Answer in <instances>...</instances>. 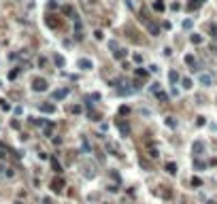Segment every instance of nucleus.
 Instances as JSON below:
<instances>
[{"mask_svg": "<svg viewBox=\"0 0 217 204\" xmlns=\"http://www.w3.org/2000/svg\"><path fill=\"white\" fill-rule=\"evenodd\" d=\"M198 81H200V85H204V87H211V85H213V74L211 72H200Z\"/></svg>", "mask_w": 217, "mask_h": 204, "instance_id": "obj_1", "label": "nucleus"}, {"mask_svg": "<svg viewBox=\"0 0 217 204\" xmlns=\"http://www.w3.org/2000/svg\"><path fill=\"white\" fill-rule=\"evenodd\" d=\"M115 126H117V130L121 132V136H130V126H128V121L117 119V121H115Z\"/></svg>", "mask_w": 217, "mask_h": 204, "instance_id": "obj_2", "label": "nucleus"}, {"mask_svg": "<svg viewBox=\"0 0 217 204\" xmlns=\"http://www.w3.org/2000/svg\"><path fill=\"white\" fill-rule=\"evenodd\" d=\"M32 89H34V92H45L47 89V81L45 79H34V81H32Z\"/></svg>", "mask_w": 217, "mask_h": 204, "instance_id": "obj_3", "label": "nucleus"}, {"mask_svg": "<svg viewBox=\"0 0 217 204\" xmlns=\"http://www.w3.org/2000/svg\"><path fill=\"white\" fill-rule=\"evenodd\" d=\"M62 187H64V179H60V176H58V179H53V183H51V189L53 191H58V194H60Z\"/></svg>", "mask_w": 217, "mask_h": 204, "instance_id": "obj_4", "label": "nucleus"}, {"mask_svg": "<svg viewBox=\"0 0 217 204\" xmlns=\"http://www.w3.org/2000/svg\"><path fill=\"white\" fill-rule=\"evenodd\" d=\"M185 64L192 68V70H196V57H194L192 53H187V55H185Z\"/></svg>", "mask_w": 217, "mask_h": 204, "instance_id": "obj_5", "label": "nucleus"}, {"mask_svg": "<svg viewBox=\"0 0 217 204\" xmlns=\"http://www.w3.org/2000/svg\"><path fill=\"white\" fill-rule=\"evenodd\" d=\"M79 66L83 68V70H90L94 64H92V60H87V57H83V60H79Z\"/></svg>", "mask_w": 217, "mask_h": 204, "instance_id": "obj_6", "label": "nucleus"}, {"mask_svg": "<svg viewBox=\"0 0 217 204\" xmlns=\"http://www.w3.org/2000/svg\"><path fill=\"white\" fill-rule=\"evenodd\" d=\"M166 172L168 174H177V164L175 162H168L166 164Z\"/></svg>", "mask_w": 217, "mask_h": 204, "instance_id": "obj_7", "label": "nucleus"}, {"mask_svg": "<svg viewBox=\"0 0 217 204\" xmlns=\"http://www.w3.org/2000/svg\"><path fill=\"white\" fill-rule=\"evenodd\" d=\"M200 4H204V0H192V2L187 4V11H194V9H198Z\"/></svg>", "mask_w": 217, "mask_h": 204, "instance_id": "obj_8", "label": "nucleus"}, {"mask_svg": "<svg viewBox=\"0 0 217 204\" xmlns=\"http://www.w3.org/2000/svg\"><path fill=\"white\" fill-rule=\"evenodd\" d=\"M164 9H166V4L162 2V0H155V2H153V11H158V13H162Z\"/></svg>", "mask_w": 217, "mask_h": 204, "instance_id": "obj_9", "label": "nucleus"}, {"mask_svg": "<svg viewBox=\"0 0 217 204\" xmlns=\"http://www.w3.org/2000/svg\"><path fill=\"white\" fill-rule=\"evenodd\" d=\"M66 94H68V89H58V92L53 94V98H56V100H62V98H66Z\"/></svg>", "mask_w": 217, "mask_h": 204, "instance_id": "obj_10", "label": "nucleus"}, {"mask_svg": "<svg viewBox=\"0 0 217 204\" xmlns=\"http://www.w3.org/2000/svg\"><path fill=\"white\" fill-rule=\"evenodd\" d=\"M181 87H183V89H192V79L183 77V79H181Z\"/></svg>", "mask_w": 217, "mask_h": 204, "instance_id": "obj_11", "label": "nucleus"}, {"mask_svg": "<svg viewBox=\"0 0 217 204\" xmlns=\"http://www.w3.org/2000/svg\"><path fill=\"white\" fill-rule=\"evenodd\" d=\"M87 115H90L92 121H98V119H100V113H96L94 109H87Z\"/></svg>", "mask_w": 217, "mask_h": 204, "instance_id": "obj_12", "label": "nucleus"}, {"mask_svg": "<svg viewBox=\"0 0 217 204\" xmlns=\"http://www.w3.org/2000/svg\"><path fill=\"white\" fill-rule=\"evenodd\" d=\"M134 74L138 79H147V70H143V68H134Z\"/></svg>", "mask_w": 217, "mask_h": 204, "instance_id": "obj_13", "label": "nucleus"}, {"mask_svg": "<svg viewBox=\"0 0 217 204\" xmlns=\"http://www.w3.org/2000/svg\"><path fill=\"white\" fill-rule=\"evenodd\" d=\"M47 24H49L51 28H58V26H60V21H58V19H53V15H47Z\"/></svg>", "mask_w": 217, "mask_h": 204, "instance_id": "obj_14", "label": "nucleus"}, {"mask_svg": "<svg viewBox=\"0 0 217 204\" xmlns=\"http://www.w3.org/2000/svg\"><path fill=\"white\" fill-rule=\"evenodd\" d=\"M41 111L43 113H53V111H56V106H53V104H41Z\"/></svg>", "mask_w": 217, "mask_h": 204, "instance_id": "obj_15", "label": "nucleus"}, {"mask_svg": "<svg viewBox=\"0 0 217 204\" xmlns=\"http://www.w3.org/2000/svg\"><path fill=\"white\" fill-rule=\"evenodd\" d=\"M168 79H170V83H177V81H179V72L170 70V72H168Z\"/></svg>", "mask_w": 217, "mask_h": 204, "instance_id": "obj_16", "label": "nucleus"}, {"mask_svg": "<svg viewBox=\"0 0 217 204\" xmlns=\"http://www.w3.org/2000/svg\"><path fill=\"white\" fill-rule=\"evenodd\" d=\"M113 55H115L117 60H123V57H126V51H123V49H117V51H113Z\"/></svg>", "mask_w": 217, "mask_h": 204, "instance_id": "obj_17", "label": "nucleus"}, {"mask_svg": "<svg viewBox=\"0 0 217 204\" xmlns=\"http://www.w3.org/2000/svg\"><path fill=\"white\" fill-rule=\"evenodd\" d=\"M51 164H53V168H56V172H62V166L58 164V159H56V157H51Z\"/></svg>", "mask_w": 217, "mask_h": 204, "instance_id": "obj_18", "label": "nucleus"}, {"mask_svg": "<svg viewBox=\"0 0 217 204\" xmlns=\"http://www.w3.org/2000/svg\"><path fill=\"white\" fill-rule=\"evenodd\" d=\"M81 145H83V149H85L87 153L92 151V147H90V143H87V138H85V136H83V141H81Z\"/></svg>", "mask_w": 217, "mask_h": 204, "instance_id": "obj_19", "label": "nucleus"}, {"mask_svg": "<svg viewBox=\"0 0 217 204\" xmlns=\"http://www.w3.org/2000/svg\"><path fill=\"white\" fill-rule=\"evenodd\" d=\"M53 60H56L58 66H64V57H62V55H53Z\"/></svg>", "mask_w": 217, "mask_h": 204, "instance_id": "obj_20", "label": "nucleus"}, {"mask_svg": "<svg viewBox=\"0 0 217 204\" xmlns=\"http://www.w3.org/2000/svg\"><path fill=\"white\" fill-rule=\"evenodd\" d=\"M200 41H202L200 34H192V43H194V45H200Z\"/></svg>", "mask_w": 217, "mask_h": 204, "instance_id": "obj_21", "label": "nucleus"}, {"mask_svg": "<svg viewBox=\"0 0 217 204\" xmlns=\"http://www.w3.org/2000/svg\"><path fill=\"white\" fill-rule=\"evenodd\" d=\"M155 96H158V100H168V94H164V92H162V89H160V92L155 94Z\"/></svg>", "mask_w": 217, "mask_h": 204, "instance_id": "obj_22", "label": "nucleus"}, {"mask_svg": "<svg viewBox=\"0 0 217 204\" xmlns=\"http://www.w3.org/2000/svg\"><path fill=\"white\" fill-rule=\"evenodd\" d=\"M151 92L158 94V92H160V83H151Z\"/></svg>", "mask_w": 217, "mask_h": 204, "instance_id": "obj_23", "label": "nucleus"}, {"mask_svg": "<svg viewBox=\"0 0 217 204\" xmlns=\"http://www.w3.org/2000/svg\"><path fill=\"white\" fill-rule=\"evenodd\" d=\"M94 36H96V39H98V41H102V39H104V34H102V30H96V32H94Z\"/></svg>", "mask_w": 217, "mask_h": 204, "instance_id": "obj_24", "label": "nucleus"}, {"mask_svg": "<svg viewBox=\"0 0 217 204\" xmlns=\"http://www.w3.org/2000/svg\"><path fill=\"white\" fill-rule=\"evenodd\" d=\"M0 106H2V109H4V111H9V109H11V104H9V102H7V100H2V102H0Z\"/></svg>", "mask_w": 217, "mask_h": 204, "instance_id": "obj_25", "label": "nucleus"}, {"mask_svg": "<svg viewBox=\"0 0 217 204\" xmlns=\"http://www.w3.org/2000/svg\"><path fill=\"white\" fill-rule=\"evenodd\" d=\"M166 126H170V128H175V119H172V117H168V119H166Z\"/></svg>", "mask_w": 217, "mask_h": 204, "instance_id": "obj_26", "label": "nucleus"}, {"mask_svg": "<svg viewBox=\"0 0 217 204\" xmlns=\"http://www.w3.org/2000/svg\"><path fill=\"white\" fill-rule=\"evenodd\" d=\"M192 185H196V187H200V185H202V181H200V179H192Z\"/></svg>", "mask_w": 217, "mask_h": 204, "instance_id": "obj_27", "label": "nucleus"}, {"mask_svg": "<svg viewBox=\"0 0 217 204\" xmlns=\"http://www.w3.org/2000/svg\"><path fill=\"white\" fill-rule=\"evenodd\" d=\"M149 155L151 157H158V149H149Z\"/></svg>", "mask_w": 217, "mask_h": 204, "instance_id": "obj_28", "label": "nucleus"}, {"mask_svg": "<svg viewBox=\"0 0 217 204\" xmlns=\"http://www.w3.org/2000/svg\"><path fill=\"white\" fill-rule=\"evenodd\" d=\"M183 28H187V30H189V28H192V21L185 19V21H183Z\"/></svg>", "mask_w": 217, "mask_h": 204, "instance_id": "obj_29", "label": "nucleus"}, {"mask_svg": "<svg viewBox=\"0 0 217 204\" xmlns=\"http://www.w3.org/2000/svg\"><path fill=\"white\" fill-rule=\"evenodd\" d=\"M70 111H73V113H81V106H79V104H75V106H73Z\"/></svg>", "mask_w": 217, "mask_h": 204, "instance_id": "obj_30", "label": "nucleus"}, {"mask_svg": "<svg viewBox=\"0 0 217 204\" xmlns=\"http://www.w3.org/2000/svg\"><path fill=\"white\" fill-rule=\"evenodd\" d=\"M213 51H215V53H217V43H215V45H213Z\"/></svg>", "mask_w": 217, "mask_h": 204, "instance_id": "obj_31", "label": "nucleus"}, {"mask_svg": "<svg viewBox=\"0 0 217 204\" xmlns=\"http://www.w3.org/2000/svg\"><path fill=\"white\" fill-rule=\"evenodd\" d=\"M0 170H2V166H0Z\"/></svg>", "mask_w": 217, "mask_h": 204, "instance_id": "obj_32", "label": "nucleus"}]
</instances>
